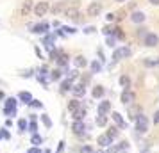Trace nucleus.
I'll list each match as a JSON object with an SVG mask.
<instances>
[{
    "mask_svg": "<svg viewBox=\"0 0 159 153\" xmlns=\"http://www.w3.org/2000/svg\"><path fill=\"white\" fill-rule=\"evenodd\" d=\"M84 32H86V34H91V32H95V27H86Z\"/></svg>",
    "mask_w": 159,
    "mask_h": 153,
    "instance_id": "nucleus-45",
    "label": "nucleus"
},
{
    "mask_svg": "<svg viewBox=\"0 0 159 153\" xmlns=\"http://www.w3.org/2000/svg\"><path fill=\"white\" fill-rule=\"evenodd\" d=\"M102 11V4L100 2H91L88 6V16H98Z\"/></svg>",
    "mask_w": 159,
    "mask_h": 153,
    "instance_id": "nucleus-5",
    "label": "nucleus"
},
{
    "mask_svg": "<svg viewBox=\"0 0 159 153\" xmlns=\"http://www.w3.org/2000/svg\"><path fill=\"white\" fill-rule=\"evenodd\" d=\"M47 30H48V23H38V25L32 27V32L34 34H45Z\"/></svg>",
    "mask_w": 159,
    "mask_h": 153,
    "instance_id": "nucleus-14",
    "label": "nucleus"
},
{
    "mask_svg": "<svg viewBox=\"0 0 159 153\" xmlns=\"http://www.w3.org/2000/svg\"><path fill=\"white\" fill-rule=\"evenodd\" d=\"M30 107H34V109H41L43 103L39 102V100H32V102H30Z\"/></svg>",
    "mask_w": 159,
    "mask_h": 153,
    "instance_id": "nucleus-32",
    "label": "nucleus"
},
{
    "mask_svg": "<svg viewBox=\"0 0 159 153\" xmlns=\"http://www.w3.org/2000/svg\"><path fill=\"white\" fill-rule=\"evenodd\" d=\"M100 70H102V64L98 61H93V62H91V73H98Z\"/></svg>",
    "mask_w": 159,
    "mask_h": 153,
    "instance_id": "nucleus-25",
    "label": "nucleus"
},
{
    "mask_svg": "<svg viewBox=\"0 0 159 153\" xmlns=\"http://www.w3.org/2000/svg\"><path fill=\"white\" fill-rule=\"evenodd\" d=\"M130 22H134V23H143V22H145V13H141V11H134V13L130 15Z\"/></svg>",
    "mask_w": 159,
    "mask_h": 153,
    "instance_id": "nucleus-13",
    "label": "nucleus"
},
{
    "mask_svg": "<svg viewBox=\"0 0 159 153\" xmlns=\"http://www.w3.org/2000/svg\"><path fill=\"white\" fill-rule=\"evenodd\" d=\"M27 153H43V151H41V150H39L38 146H32V148H30V150H29Z\"/></svg>",
    "mask_w": 159,
    "mask_h": 153,
    "instance_id": "nucleus-40",
    "label": "nucleus"
},
{
    "mask_svg": "<svg viewBox=\"0 0 159 153\" xmlns=\"http://www.w3.org/2000/svg\"><path fill=\"white\" fill-rule=\"evenodd\" d=\"M120 98H122V103H125V105H132L134 103V93L129 91V89H125Z\"/></svg>",
    "mask_w": 159,
    "mask_h": 153,
    "instance_id": "nucleus-7",
    "label": "nucleus"
},
{
    "mask_svg": "<svg viewBox=\"0 0 159 153\" xmlns=\"http://www.w3.org/2000/svg\"><path fill=\"white\" fill-rule=\"evenodd\" d=\"M79 153H95V151H93V148H91V146L84 144V146H82V148L79 150Z\"/></svg>",
    "mask_w": 159,
    "mask_h": 153,
    "instance_id": "nucleus-29",
    "label": "nucleus"
},
{
    "mask_svg": "<svg viewBox=\"0 0 159 153\" xmlns=\"http://www.w3.org/2000/svg\"><path fill=\"white\" fill-rule=\"evenodd\" d=\"M150 4H154V6H157V4H159V0H150Z\"/></svg>",
    "mask_w": 159,
    "mask_h": 153,
    "instance_id": "nucleus-47",
    "label": "nucleus"
},
{
    "mask_svg": "<svg viewBox=\"0 0 159 153\" xmlns=\"http://www.w3.org/2000/svg\"><path fill=\"white\" fill-rule=\"evenodd\" d=\"M43 153H50V150H45V151Z\"/></svg>",
    "mask_w": 159,
    "mask_h": 153,
    "instance_id": "nucleus-49",
    "label": "nucleus"
},
{
    "mask_svg": "<svg viewBox=\"0 0 159 153\" xmlns=\"http://www.w3.org/2000/svg\"><path fill=\"white\" fill-rule=\"evenodd\" d=\"M106 18H107V22H113V20L116 18V15H115V13H109V15L106 16Z\"/></svg>",
    "mask_w": 159,
    "mask_h": 153,
    "instance_id": "nucleus-42",
    "label": "nucleus"
},
{
    "mask_svg": "<svg viewBox=\"0 0 159 153\" xmlns=\"http://www.w3.org/2000/svg\"><path fill=\"white\" fill-rule=\"evenodd\" d=\"M30 144L39 148V144H43V137H41L39 134H32V137H30Z\"/></svg>",
    "mask_w": 159,
    "mask_h": 153,
    "instance_id": "nucleus-18",
    "label": "nucleus"
},
{
    "mask_svg": "<svg viewBox=\"0 0 159 153\" xmlns=\"http://www.w3.org/2000/svg\"><path fill=\"white\" fill-rule=\"evenodd\" d=\"M72 93H73L75 98H80V96L86 95V86H84V84H75L72 87Z\"/></svg>",
    "mask_w": 159,
    "mask_h": 153,
    "instance_id": "nucleus-9",
    "label": "nucleus"
},
{
    "mask_svg": "<svg viewBox=\"0 0 159 153\" xmlns=\"http://www.w3.org/2000/svg\"><path fill=\"white\" fill-rule=\"evenodd\" d=\"M86 125H84V121H73L72 125V132L75 134V135H79V137H82L84 134H86Z\"/></svg>",
    "mask_w": 159,
    "mask_h": 153,
    "instance_id": "nucleus-4",
    "label": "nucleus"
},
{
    "mask_svg": "<svg viewBox=\"0 0 159 153\" xmlns=\"http://www.w3.org/2000/svg\"><path fill=\"white\" fill-rule=\"evenodd\" d=\"M145 66H148V68H152V66H159V61H145Z\"/></svg>",
    "mask_w": 159,
    "mask_h": 153,
    "instance_id": "nucleus-37",
    "label": "nucleus"
},
{
    "mask_svg": "<svg viewBox=\"0 0 159 153\" xmlns=\"http://www.w3.org/2000/svg\"><path fill=\"white\" fill-rule=\"evenodd\" d=\"M4 114H6V116H16V109H4Z\"/></svg>",
    "mask_w": 159,
    "mask_h": 153,
    "instance_id": "nucleus-33",
    "label": "nucleus"
},
{
    "mask_svg": "<svg viewBox=\"0 0 159 153\" xmlns=\"http://www.w3.org/2000/svg\"><path fill=\"white\" fill-rule=\"evenodd\" d=\"M127 146H129V142H127V141H122V142H120V144L116 146V148H118V150H123V151H125V150H127Z\"/></svg>",
    "mask_w": 159,
    "mask_h": 153,
    "instance_id": "nucleus-36",
    "label": "nucleus"
},
{
    "mask_svg": "<svg viewBox=\"0 0 159 153\" xmlns=\"http://www.w3.org/2000/svg\"><path fill=\"white\" fill-rule=\"evenodd\" d=\"M63 150H65V141H61V142H59L57 151H56V153H63Z\"/></svg>",
    "mask_w": 159,
    "mask_h": 153,
    "instance_id": "nucleus-41",
    "label": "nucleus"
},
{
    "mask_svg": "<svg viewBox=\"0 0 159 153\" xmlns=\"http://www.w3.org/2000/svg\"><path fill=\"white\" fill-rule=\"evenodd\" d=\"M97 142H98L102 148H109V146L113 144V139L109 137L107 134H102V135H98V137H97Z\"/></svg>",
    "mask_w": 159,
    "mask_h": 153,
    "instance_id": "nucleus-8",
    "label": "nucleus"
},
{
    "mask_svg": "<svg viewBox=\"0 0 159 153\" xmlns=\"http://www.w3.org/2000/svg\"><path fill=\"white\" fill-rule=\"evenodd\" d=\"M143 43H145V46H156V45L159 43V37H157V34H154V32H148L147 34V37L143 39Z\"/></svg>",
    "mask_w": 159,
    "mask_h": 153,
    "instance_id": "nucleus-6",
    "label": "nucleus"
},
{
    "mask_svg": "<svg viewBox=\"0 0 159 153\" xmlns=\"http://www.w3.org/2000/svg\"><path fill=\"white\" fill-rule=\"evenodd\" d=\"M111 112V102L109 100H102L100 105H98V114H107Z\"/></svg>",
    "mask_w": 159,
    "mask_h": 153,
    "instance_id": "nucleus-11",
    "label": "nucleus"
},
{
    "mask_svg": "<svg viewBox=\"0 0 159 153\" xmlns=\"http://www.w3.org/2000/svg\"><path fill=\"white\" fill-rule=\"evenodd\" d=\"M29 132L30 134H38V123L36 121H30L29 123Z\"/></svg>",
    "mask_w": 159,
    "mask_h": 153,
    "instance_id": "nucleus-27",
    "label": "nucleus"
},
{
    "mask_svg": "<svg viewBox=\"0 0 159 153\" xmlns=\"http://www.w3.org/2000/svg\"><path fill=\"white\" fill-rule=\"evenodd\" d=\"M95 123L98 125V126H106V125H107V116H106V114H98L97 119H95Z\"/></svg>",
    "mask_w": 159,
    "mask_h": 153,
    "instance_id": "nucleus-22",
    "label": "nucleus"
},
{
    "mask_svg": "<svg viewBox=\"0 0 159 153\" xmlns=\"http://www.w3.org/2000/svg\"><path fill=\"white\" fill-rule=\"evenodd\" d=\"M134 121H136V130L139 132V134H145V132H148V119H147V116L139 114V116H138Z\"/></svg>",
    "mask_w": 159,
    "mask_h": 153,
    "instance_id": "nucleus-1",
    "label": "nucleus"
},
{
    "mask_svg": "<svg viewBox=\"0 0 159 153\" xmlns=\"http://www.w3.org/2000/svg\"><path fill=\"white\" fill-rule=\"evenodd\" d=\"M75 66H77V68H84V66H86V59L82 57V55H77V57H75Z\"/></svg>",
    "mask_w": 159,
    "mask_h": 153,
    "instance_id": "nucleus-23",
    "label": "nucleus"
},
{
    "mask_svg": "<svg viewBox=\"0 0 159 153\" xmlns=\"http://www.w3.org/2000/svg\"><path fill=\"white\" fill-rule=\"evenodd\" d=\"M120 84H122L123 87H127V86H129V84H130L129 77H125V75H123V77H120Z\"/></svg>",
    "mask_w": 159,
    "mask_h": 153,
    "instance_id": "nucleus-31",
    "label": "nucleus"
},
{
    "mask_svg": "<svg viewBox=\"0 0 159 153\" xmlns=\"http://www.w3.org/2000/svg\"><path fill=\"white\" fill-rule=\"evenodd\" d=\"M18 130L20 132H27L29 130V121H27V119H18Z\"/></svg>",
    "mask_w": 159,
    "mask_h": 153,
    "instance_id": "nucleus-21",
    "label": "nucleus"
},
{
    "mask_svg": "<svg viewBox=\"0 0 159 153\" xmlns=\"http://www.w3.org/2000/svg\"><path fill=\"white\" fill-rule=\"evenodd\" d=\"M72 87H73V79H66V80L61 82V91H63V93L72 91Z\"/></svg>",
    "mask_w": 159,
    "mask_h": 153,
    "instance_id": "nucleus-17",
    "label": "nucleus"
},
{
    "mask_svg": "<svg viewBox=\"0 0 159 153\" xmlns=\"http://www.w3.org/2000/svg\"><path fill=\"white\" fill-rule=\"evenodd\" d=\"M0 139H4V137H2V132H0Z\"/></svg>",
    "mask_w": 159,
    "mask_h": 153,
    "instance_id": "nucleus-51",
    "label": "nucleus"
},
{
    "mask_svg": "<svg viewBox=\"0 0 159 153\" xmlns=\"http://www.w3.org/2000/svg\"><path fill=\"white\" fill-rule=\"evenodd\" d=\"M18 100L22 103H25V105H30V102H32L34 98H32V95H30L29 91H22V93L18 95Z\"/></svg>",
    "mask_w": 159,
    "mask_h": 153,
    "instance_id": "nucleus-10",
    "label": "nucleus"
},
{
    "mask_svg": "<svg viewBox=\"0 0 159 153\" xmlns=\"http://www.w3.org/2000/svg\"><path fill=\"white\" fill-rule=\"evenodd\" d=\"M95 153H104V151H95Z\"/></svg>",
    "mask_w": 159,
    "mask_h": 153,
    "instance_id": "nucleus-52",
    "label": "nucleus"
},
{
    "mask_svg": "<svg viewBox=\"0 0 159 153\" xmlns=\"http://www.w3.org/2000/svg\"><path fill=\"white\" fill-rule=\"evenodd\" d=\"M106 134H107L111 139H115V137H118V128H116V126H111V128H109Z\"/></svg>",
    "mask_w": 159,
    "mask_h": 153,
    "instance_id": "nucleus-26",
    "label": "nucleus"
},
{
    "mask_svg": "<svg viewBox=\"0 0 159 153\" xmlns=\"http://www.w3.org/2000/svg\"><path fill=\"white\" fill-rule=\"evenodd\" d=\"M130 55V48L129 46H122V48H116L115 52H113V61H120V59H123V57H129Z\"/></svg>",
    "mask_w": 159,
    "mask_h": 153,
    "instance_id": "nucleus-2",
    "label": "nucleus"
},
{
    "mask_svg": "<svg viewBox=\"0 0 159 153\" xmlns=\"http://www.w3.org/2000/svg\"><path fill=\"white\" fill-rule=\"evenodd\" d=\"M122 153H129V151H122Z\"/></svg>",
    "mask_w": 159,
    "mask_h": 153,
    "instance_id": "nucleus-53",
    "label": "nucleus"
},
{
    "mask_svg": "<svg viewBox=\"0 0 159 153\" xmlns=\"http://www.w3.org/2000/svg\"><path fill=\"white\" fill-rule=\"evenodd\" d=\"M91 95H93V98H102V96L106 95V89L102 87V86H95Z\"/></svg>",
    "mask_w": 159,
    "mask_h": 153,
    "instance_id": "nucleus-19",
    "label": "nucleus"
},
{
    "mask_svg": "<svg viewBox=\"0 0 159 153\" xmlns=\"http://www.w3.org/2000/svg\"><path fill=\"white\" fill-rule=\"evenodd\" d=\"M50 79L52 80H59V79H61V71H59V70H54V71L50 73Z\"/></svg>",
    "mask_w": 159,
    "mask_h": 153,
    "instance_id": "nucleus-30",
    "label": "nucleus"
},
{
    "mask_svg": "<svg viewBox=\"0 0 159 153\" xmlns=\"http://www.w3.org/2000/svg\"><path fill=\"white\" fill-rule=\"evenodd\" d=\"M80 109V102L79 100H77V98H73V100H70V102H68V110H70V112H77V110Z\"/></svg>",
    "mask_w": 159,
    "mask_h": 153,
    "instance_id": "nucleus-16",
    "label": "nucleus"
},
{
    "mask_svg": "<svg viewBox=\"0 0 159 153\" xmlns=\"http://www.w3.org/2000/svg\"><path fill=\"white\" fill-rule=\"evenodd\" d=\"M41 121H43V125L47 128H52V119L48 117V114H41Z\"/></svg>",
    "mask_w": 159,
    "mask_h": 153,
    "instance_id": "nucleus-24",
    "label": "nucleus"
},
{
    "mask_svg": "<svg viewBox=\"0 0 159 153\" xmlns=\"http://www.w3.org/2000/svg\"><path fill=\"white\" fill-rule=\"evenodd\" d=\"M11 126H13V121H11V119H6V128H11Z\"/></svg>",
    "mask_w": 159,
    "mask_h": 153,
    "instance_id": "nucleus-46",
    "label": "nucleus"
},
{
    "mask_svg": "<svg viewBox=\"0 0 159 153\" xmlns=\"http://www.w3.org/2000/svg\"><path fill=\"white\" fill-rule=\"evenodd\" d=\"M29 9H30V0H25V4H23L22 11H23V13H27V11H29Z\"/></svg>",
    "mask_w": 159,
    "mask_h": 153,
    "instance_id": "nucleus-38",
    "label": "nucleus"
},
{
    "mask_svg": "<svg viewBox=\"0 0 159 153\" xmlns=\"http://www.w3.org/2000/svg\"><path fill=\"white\" fill-rule=\"evenodd\" d=\"M106 43H107V46H115V45H116L115 36H107V41H106Z\"/></svg>",
    "mask_w": 159,
    "mask_h": 153,
    "instance_id": "nucleus-34",
    "label": "nucleus"
},
{
    "mask_svg": "<svg viewBox=\"0 0 159 153\" xmlns=\"http://www.w3.org/2000/svg\"><path fill=\"white\" fill-rule=\"evenodd\" d=\"M72 117H73V121H84V117H86V109L80 107L77 112H73L72 114Z\"/></svg>",
    "mask_w": 159,
    "mask_h": 153,
    "instance_id": "nucleus-15",
    "label": "nucleus"
},
{
    "mask_svg": "<svg viewBox=\"0 0 159 153\" xmlns=\"http://www.w3.org/2000/svg\"><path fill=\"white\" fill-rule=\"evenodd\" d=\"M116 2H125V0H116Z\"/></svg>",
    "mask_w": 159,
    "mask_h": 153,
    "instance_id": "nucleus-50",
    "label": "nucleus"
},
{
    "mask_svg": "<svg viewBox=\"0 0 159 153\" xmlns=\"http://www.w3.org/2000/svg\"><path fill=\"white\" fill-rule=\"evenodd\" d=\"M63 30H66V32H70V34H75V32H77V30H75V29H72V27H65Z\"/></svg>",
    "mask_w": 159,
    "mask_h": 153,
    "instance_id": "nucleus-44",
    "label": "nucleus"
},
{
    "mask_svg": "<svg viewBox=\"0 0 159 153\" xmlns=\"http://www.w3.org/2000/svg\"><path fill=\"white\" fill-rule=\"evenodd\" d=\"M77 15H79L77 9H68V11H66V16H68V18H77Z\"/></svg>",
    "mask_w": 159,
    "mask_h": 153,
    "instance_id": "nucleus-28",
    "label": "nucleus"
},
{
    "mask_svg": "<svg viewBox=\"0 0 159 153\" xmlns=\"http://www.w3.org/2000/svg\"><path fill=\"white\" fill-rule=\"evenodd\" d=\"M48 9H50V6H48V2H47V0L38 2L36 6H34V15H36V16H45Z\"/></svg>",
    "mask_w": 159,
    "mask_h": 153,
    "instance_id": "nucleus-3",
    "label": "nucleus"
},
{
    "mask_svg": "<svg viewBox=\"0 0 159 153\" xmlns=\"http://www.w3.org/2000/svg\"><path fill=\"white\" fill-rule=\"evenodd\" d=\"M147 34H148V32H147L145 29H139V30H138V36H139V37H143V39L147 37Z\"/></svg>",
    "mask_w": 159,
    "mask_h": 153,
    "instance_id": "nucleus-39",
    "label": "nucleus"
},
{
    "mask_svg": "<svg viewBox=\"0 0 159 153\" xmlns=\"http://www.w3.org/2000/svg\"><path fill=\"white\" fill-rule=\"evenodd\" d=\"M154 123H159V110H156V114H154Z\"/></svg>",
    "mask_w": 159,
    "mask_h": 153,
    "instance_id": "nucleus-43",
    "label": "nucleus"
},
{
    "mask_svg": "<svg viewBox=\"0 0 159 153\" xmlns=\"http://www.w3.org/2000/svg\"><path fill=\"white\" fill-rule=\"evenodd\" d=\"M141 153H147V151H141Z\"/></svg>",
    "mask_w": 159,
    "mask_h": 153,
    "instance_id": "nucleus-54",
    "label": "nucleus"
},
{
    "mask_svg": "<svg viewBox=\"0 0 159 153\" xmlns=\"http://www.w3.org/2000/svg\"><path fill=\"white\" fill-rule=\"evenodd\" d=\"M113 121L116 123V126H118V128H125V126H127V123L123 121V117H122V114H120V112H113Z\"/></svg>",
    "mask_w": 159,
    "mask_h": 153,
    "instance_id": "nucleus-12",
    "label": "nucleus"
},
{
    "mask_svg": "<svg viewBox=\"0 0 159 153\" xmlns=\"http://www.w3.org/2000/svg\"><path fill=\"white\" fill-rule=\"evenodd\" d=\"M0 132H2V137H4V139H11V134H9V130L6 128V126H4Z\"/></svg>",
    "mask_w": 159,
    "mask_h": 153,
    "instance_id": "nucleus-35",
    "label": "nucleus"
},
{
    "mask_svg": "<svg viewBox=\"0 0 159 153\" xmlns=\"http://www.w3.org/2000/svg\"><path fill=\"white\" fill-rule=\"evenodd\" d=\"M4 98H6V96H4V93H2V91H0V100H4Z\"/></svg>",
    "mask_w": 159,
    "mask_h": 153,
    "instance_id": "nucleus-48",
    "label": "nucleus"
},
{
    "mask_svg": "<svg viewBox=\"0 0 159 153\" xmlns=\"http://www.w3.org/2000/svg\"><path fill=\"white\" fill-rule=\"evenodd\" d=\"M16 105H18V100L16 98H6V107L4 109H16Z\"/></svg>",
    "mask_w": 159,
    "mask_h": 153,
    "instance_id": "nucleus-20",
    "label": "nucleus"
}]
</instances>
